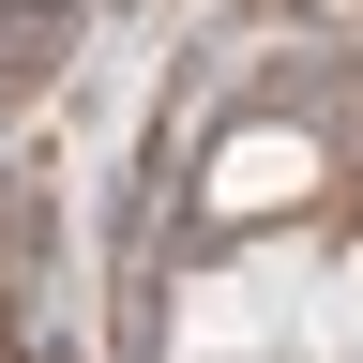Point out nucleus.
Listing matches in <instances>:
<instances>
[{
	"mask_svg": "<svg viewBox=\"0 0 363 363\" xmlns=\"http://www.w3.org/2000/svg\"><path fill=\"white\" fill-rule=\"evenodd\" d=\"M318 197H333L318 121H227L212 167H197V212H212V227H303Z\"/></svg>",
	"mask_w": 363,
	"mask_h": 363,
	"instance_id": "nucleus-1",
	"label": "nucleus"
},
{
	"mask_svg": "<svg viewBox=\"0 0 363 363\" xmlns=\"http://www.w3.org/2000/svg\"><path fill=\"white\" fill-rule=\"evenodd\" d=\"M257 348H303V318L257 288V272H197L182 288V333H167V363H257Z\"/></svg>",
	"mask_w": 363,
	"mask_h": 363,
	"instance_id": "nucleus-2",
	"label": "nucleus"
},
{
	"mask_svg": "<svg viewBox=\"0 0 363 363\" xmlns=\"http://www.w3.org/2000/svg\"><path fill=\"white\" fill-rule=\"evenodd\" d=\"M303 363H363V242L333 257V303L303 318Z\"/></svg>",
	"mask_w": 363,
	"mask_h": 363,
	"instance_id": "nucleus-3",
	"label": "nucleus"
},
{
	"mask_svg": "<svg viewBox=\"0 0 363 363\" xmlns=\"http://www.w3.org/2000/svg\"><path fill=\"white\" fill-rule=\"evenodd\" d=\"M257 363H303V348H257Z\"/></svg>",
	"mask_w": 363,
	"mask_h": 363,
	"instance_id": "nucleus-4",
	"label": "nucleus"
}]
</instances>
